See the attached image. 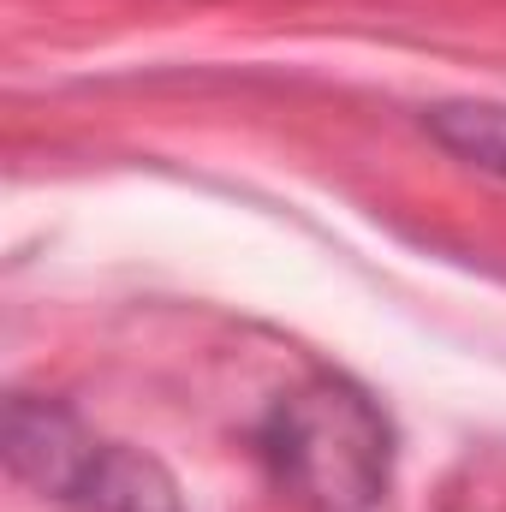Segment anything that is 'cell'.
I'll use <instances>...</instances> for the list:
<instances>
[{
    "mask_svg": "<svg viewBox=\"0 0 506 512\" xmlns=\"http://www.w3.org/2000/svg\"><path fill=\"white\" fill-rule=\"evenodd\" d=\"M274 483L316 512H370L393 477V423L346 376H310L256 429Z\"/></svg>",
    "mask_w": 506,
    "mask_h": 512,
    "instance_id": "6da1fadb",
    "label": "cell"
},
{
    "mask_svg": "<svg viewBox=\"0 0 506 512\" xmlns=\"http://www.w3.org/2000/svg\"><path fill=\"white\" fill-rule=\"evenodd\" d=\"M6 465L36 495L72 512H185L179 483L161 459L102 441L78 411L54 399H6Z\"/></svg>",
    "mask_w": 506,
    "mask_h": 512,
    "instance_id": "7a4b0ae2",
    "label": "cell"
},
{
    "mask_svg": "<svg viewBox=\"0 0 506 512\" xmlns=\"http://www.w3.org/2000/svg\"><path fill=\"white\" fill-rule=\"evenodd\" d=\"M423 131L465 167L506 179V102H441L423 114Z\"/></svg>",
    "mask_w": 506,
    "mask_h": 512,
    "instance_id": "3957f363",
    "label": "cell"
}]
</instances>
